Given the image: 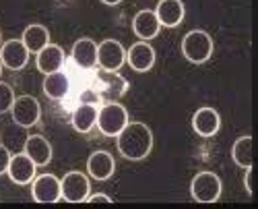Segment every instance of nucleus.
<instances>
[{
	"label": "nucleus",
	"instance_id": "obj_1",
	"mask_svg": "<svg viewBox=\"0 0 258 209\" xmlns=\"http://www.w3.org/2000/svg\"><path fill=\"white\" fill-rule=\"evenodd\" d=\"M153 149V133L143 122H128L118 133V151L126 160H145Z\"/></svg>",
	"mask_w": 258,
	"mask_h": 209
},
{
	"label": "nucleus",
	"instance_id": "obj_2",
	"mask_svg": "<svg viewBox=\"0 0 258 209\" xmlns=\"http://www.w3.org/2000/svg\"><path fill=\"white\" fill-rule=\"evenodd\" d=\"M182 54L186 56V60L195 62V65H203L207 62L213 54V39L207 31L203 29H195L188 31L182 39Z\"/></svg>",
	"mask_w": 258,
	"mask_h": 209
},
{
	"label": "nucleus",
	"instance_id": "obj_3",
	"mask_svg": "<svg viewBox=\"0 0 258 209\" xmlns=\"http://www.w3.org/2000/svg\"><path fill=\"white\" fill-rule=\"evenodd\" d=\"M97 127L105 137H118V133L128 124V112L122 103L112 101L97 110Z\"/></svg>",
	"mask_w": 258,
	"mask_h": 209
},
{
	"label": "nucleus",
	"instance_id": "obj_4",
	"mask_svg": "<svg viewBox=\"0 0 258 209\" xmlns=\"http://www.w3.org/2000/svg\"><path fill=\"white\" fill-rule=\"evenodd\" d=\"M190 193L199 203H215L221 197V178L215 172H199L190 182Z\"/></svg>",
	"mask_w": 258,
	"mask_h": 209
},
{
	"label": "nucleus",
	"instance_id": "obj_5",
	"mask_svg": "<svg viewBox=\"0 0 258 209\" xmlns=\"http://www.w3.org/2000/svg\"><path fill=\"white\" fill-rule=\"evenodd\" d=\"M62 199L69 203H83L91 195V182L83 172H69L60 180Z\"/></svg>",
	"mask_w": 258,
	"mask_h": 209
},
{
	"label": "nucleus",
	"instance_id": "obj_6",
	"mask_svg": "<svg viewBox=\"0 0 258 209\" xmlns=\"http://www.w3.org/2000/svg\"><path fill=\"white\" fill-rule=\"evenodd\" d=\"M126 62V50L118 39H103L97 44V65L103 71L118 73Z\"/></svg>",
	"mask_w": 258,
	"mask_h": 209
},
{
	"label": "nucleus",
	"instance_id": "obj_7",
	"mask_svg": "<svg viewBox=\"0 0 258 209\" xmlns=\"http://www.w3.org/2000/svg\"><path fill=\"white\" fill-rule=\"evenodd\" d=\"M11 114L19 127L29 129L33 124H37V120L41 116V106L33 95H21V97H15L13 106H11Z\"/></svg>",
	"mask_w": 258,
	"mask_h": 209
},
{
	"label": "nucleus",
	"instance_id": "obj_8",
	"mask_svg": "<svg viewBox=\"0 0 258 209\" xmlns=\"http://www.w3.org/2000/svg\"><path fill=\"white\" fill-rule=\"evenodd\" d=\"M31 195L37 203H56V201H60L62 199L60 180L54 174H41V176L33 178Z\"/></svg>",
	"mask_w": 258,
	"mask_h": 209
},
{
	"label": "nucleus",
	"instance_id": "obj_9",
	"mask_svg": "<svg viewBox=\"0 0 258 209\" xmlns=\"http://www.w3.org/2000/svg\"><path fill=\"white\" fill-rule=\"evenodd\" d=\"M0 62L11 71H21L29 62V50L25 48V44L21 39H9L0 48Z\"/></svg>",
	"mask_w": 258,
	"mask_h": 209
},
{
	"label": "nucleus",
	"instance_id": "obj_10",
	"mask_svg": "<svg viewBox=\"0 0 258 209\" xmlns=\"http://www.w3.org/2000/svg\"><path fill=\"white\" fill-rule=\"evenodd\" d=\"M35 168H37V166L33 164V160H31L27 153H17V155L11 158V164H9L7 174H9V178H11L15 184L23 186V184L33 182V178H35Z\"/></svg>",
	"mask_w": 258,
	"mask_h": 209
},
{
	"label": "nucleus",
	"instance_id": "obj_11",
	"mask_svg": "<svg viewBox=\"0 0 258 209\" xmlns=\"http://www.w3.org/2000/svg\"><path fill=\"white\" fill-rule=\"evenodd\" d=\"M126 60L131 69H135L137 73H147L155 65V50L147 41H139V44L131 46V50L126 52Z\"/></svg>",
	"mask_w": 258,
	"mask_h": 209
},
{
	"label": "nucleus",
	"instance_id": "obj_12",
	"mask_svg": "<svg viewBox=\"0 0 258 209\" xmlns=\"http://www.w3.org/2000/svg\"><path fill=\"white\" fill-rule=\"evenodd\" d=\"M192 129L201 137H213L221 129V118L219 112L213 108H199L192 116Z\"/></svg>",
	"mask_w": 258,
	"mask_h": 209
},
{
	"label": "nucleus",
	"instance_id": "obj_13",
	"mask_svg": "<svg viewBox=\"0 0 258 209\" xmlns=\"http://www.w3.org/2000/svg\"><path fill=\"white\" fill-rule=\"evenodd\" d=\"M116 170V162L107 151H93L87 160V172L95 180H107Z\"/></svg>",
	"mask_w": 258,
	"mask_h": 209
},
{
	"label": "nucleus",
	"instance_id": "obj_14",
	"mask_svg": "<svg viewBox=\"0 0 258 209\" xmlns=\"http://www.w3.org/2000/svg\"><path fill=\"white\" fill-rule=\"evenodd\" d=\"M35 65H37V71L44 73V75L60 71L62 65H64V50L60 46H56V44H48L44 50L37 52Z\"/></svg>",
	"mask_w": 258,
	"mask_h": 209
},
{
	"label": "nucleus",
	"instance_id": "obj_15",
	"mask_svg": "<svg viewBox=\"0 0 258 209\" xmlns=\"http://www.w3.org/2000/svg\"><path fill=\"white\" fill-rule=\"evenodd\" d=\"M184 5L182 0H159L155 15L163 27H178L184 21Z\"/></svg>",
	"mask_w": 258,
	"mask_h": 209
},
{
	"label": "nucleus",
	"instance_id": "obj_16",
	"mask_svg": "<svg viewBox=\"0 0 258 209\" xmlns=\"http://www.w3.org/2000/svg\"><path fill=\"white\" fill-rule=\"evenodd\" d=\"M133 29L143 41L153 39L161 29V23H159L155 11H139L133 19Z\"/></svg>",
	"mask_w": 258,
	"mask_h": 209
},
{
	"label": "nucleus",
	"instance_id": "obj_17",
	"mask_svg": "<svg viewBox=\"0 0 258 209\" xmlns=\"http://www.w3.org/2000/svg\"><path fill=\"white\" fill-rule=\"evenodd\" d=\"M23 153H27L35 166H46L52 160V145L41 135H31L23 145Z\"/></svg>",
	"mask_w": 258,
	"mask_h": 209
},
{
	"label": "nucleus",
	"instance_id": "obj_18",
	"mask_svg": "<svg viewBox=\"0 0 258 209\" xmlns=\"http://www.w3.org/2000/svg\"><path fill=\"white\" fill-rule=\"evenodd\" d=\"M73 60L81 69H93L97 65V44L89 37H81L73 46Z\"/></svg>",
	"mask_w": 258,
	"mask_h": 209
},
{
	"label": "nucleus",
	"instance_id": "obj_19",
	"mask_svg": "<svg viewBox=\"0 0 258 209\" xmlns=\"http://www.w3.org/2000/svg\"><path fill=\"white\" fill-rule=\"evenodd\" d=\"M69 89H71V81H69V77L64 75L62 71L46 75V79H44V93L50 99H64L69 95Z\"/></svg>",
	"mask_w": 258,
	"mask_h": 209
},
{
	"label": "nucleus",
	"instance_id": "obj_20",
	"mask_svg": "<svg viewBox=\"0 0 258 209\" xmlns=\"http://www.w3.org/2000/svg\"><path fill=\"white\" fill-rule=\"evenodd\" d=\"M21 41L25 44V48L29 52H39L44 50L48 44H50V33L44 25H29L25 31H23V37H21Z\"/></svg>",
	"mask_w": 258,
	"mask_h": 209
},
{
	"label": "nucleus",
	"instance_id": "obj_21",
	"mask_svg": "<svg viewBox=\"0 0 258 209\" xmlns=\"http://www.w3.org/2000/svg\"><path fill=\"white\" fill-rule=\"evenodd\" d=\"M97 122V108L95 103H81L73 112V127L79 133H89Z\"/></svg>",
	"mask_w": 258,
	"mask_h": 209
},
{
	"label": "nucleus",
	"instance_id": "obj_22",
	"mask_svg": "<svg viewBox=\"0 0 258 209\" xmlns=\"http://www.w3.org/2000/svg\"><path fill=\"white\" fill-rule=\"evenodd\" d=\"M231 158L240 168H252V137H240L231 147Z\"/></svg>",
	"mask_w": 258,
	"mask_h": 209
},
{
	"label": "nucleus",
	"instance_id": "obj_23",
	"mask_svg": "<svg viewBox=\"0 0 258 209\" xmlns=\"http://www.w3.org/2000/svg\"><path fill=\"white\" fill-rule=\"evenodd\" d=\"M13 101H15V91H13V87L0 81V114H5V112L11 110Z\"/></svg>",
	"mask_w": 258,
	"mask_h": 209
},
{
	"label": "nucleus",
	"instance_id": "obj_24",
	"mask_svg": "<svg viewBox=\"0 0 258 209\" xmlns=\"http://www.w3.org/2000/svg\"><path fill=\"white\" fill-rule=\"evenodd\" d=\"M11 151L5 147V145H0V174H5L9 170V164H11Z\"/></svg>",
	"mask_w": 258,
	"mask_h": 209
},
{
	"label": "nucleus",
	"instance_id": "obj_25",
	"mask_svg": "<svg viewBox=\"0 0 258 209\" xmlns=\"http://www.w3.org/2000/svg\"><path fill=\"white\" fill-rule=\"evenodd\" d=\"M81 101H83V103H97V101H99V95H97L95 91L87 89V91L81 93Z\"/></svg>",
	"mask_w": 258,
	"mask_h": 209
},
{
	"label": "nucleus",
	"instance_id": "obj_26",
	"mask_svg": "<svg viewBox=\"0 0 258 209\" xmlns=\"http://www.w3.org/2000/svg\"><path fill=\"white\" fill-rule=\"evenodd\" d=\"M87 203H112V199L107 195H103V193H97V195H89Z\"/></svg>",
	"mask_w": 258,
	"mask_h": 209
},
{
	"label": "nucleus",
	"instance_id": "obj_27",
	"mask_svg": "<svg viewBox=\"0 0 258 209\" xmlns=\"http://www.w3.org/2000/svg\"><path fill=\"white\" fill-rule=\"evenodd\" d=\"M244 186L248 195H252V168H246V176H244Z\"/></svg>",
	"mask_w": 258,
	"mask_h": 209
},
{
	"label": "nucleus",
	"instance_id": "obj_28",
	"mask_svg": "<svg viewBox=\"0 0 258 209\" xmlns=\"http://www.w3.org/2000/svg\"><path fill=\"white\" fill-rule=\"evenodd\" d=\"M103 5H107V7H116V5H120L122 0H101Z\"/></svg>",
	"mask_w": 258,
	"mask_h": 209
},
{
	"label": "nucleus",
	"instance_id": "obj_29",
	"mask_svg": "<svg viewBox=\"0 0 258 209\" xmlns=\"http://www.w3.org/2000/svg\"><path fill=\"white\" fill-rule=\"evenodd\" d=\"M0 75H3V62H0Z\"/></svg>",
	"mask_w": 258,
	"mask_h": 209
}]
</instances>
